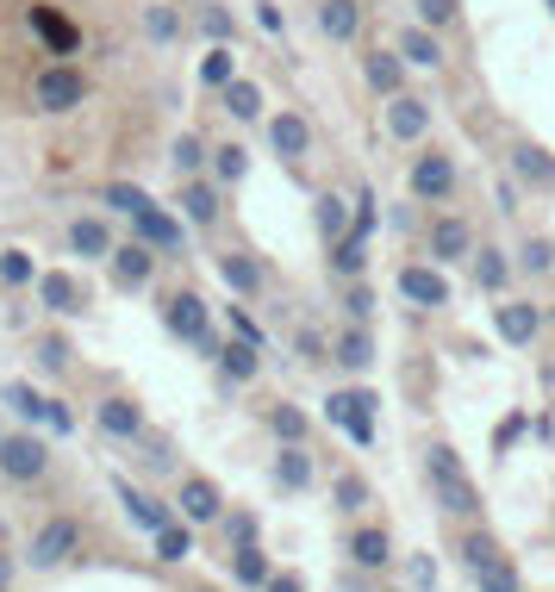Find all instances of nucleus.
Returning <instances> with one entry per match:
<instances>
[{
  "label": "nucleus",
  "mask_w": 555,
  "mask_h": 592,
  "mask_svg": "<svg viewBox=\"0 0 555 592\" xmlns=\"http://www.w3.org/2000/svg\"><path fill=\"white\" fill-rule=\"evenodd\" d=\"M493 331H500V344H512V349L537 344V331H543V306H530V299H500V306H493Z\"/></svg>",
  "instance_id": "nucleus-13"
},
{
  "label": "nucleus",
  "mask_w": 555,
  "mask_h": 592,
  "mask_svg": "<svg viewBox=\"0 0 555 592\" xmlns=\"http://www.w3.org/2000/svg\"><path fill=\"white\" fill-rule=\"evenodd\" d=\"M106 269H113V287H119V294H138V287L156 281V249L151 244H119L106 256Z\"/></svg>",
  "instance_id": "nucleus-14"
},
{
  "label": "nucleus",
  "mask_w": 555,
  "mask_h": 592,
  "mask_svg": "<svg viewBox=\"0 0 555 592\" xmlns=\"http://www.w3.org/2000/svg\"><path fill=\"white\" fill-rule=\"evenodd\" d=\"M331 362H344V369H350V374L375 369V337H369L362 324H350V331L337 337V349H331Z\"/></svg>",
  "instance_id": "nucleus-31"
},
{
  "label": "nucleus",
  "mask_w": 555,
  "mask_h": 592,
  "mask_svg": "<svg viewBox=\"0 0 555 592\" xmlns=\"http://www.w3.org/2000/svg\"><path fill=\"white\" fill-rule=\"evenodd\" d=\"M512 169H518V181H530V188H543V181H555V156L537 144H518L512 150Z\"/></svg>",
  "instance_id": "nucleus-36"
},
{
  "label": "nucleus",
  "mask_w": 555,
  "mask_h": 592,
  "mask_svg": "<svg viewBox=\"0 0 555 592\" xmlns=\"http://www.w3.org/2000/svg\"><path fill=\"white\" fill-rule=\"evenodd\" d=\"M237 75H244V69H237V50H231V44H212L201 56V88H212V94H219L225 81H237Z\"/></svg>",
  "instance_id": "nucleus-33"
},
{
  "label": "nucleus",
  "mask_w": 555,
  "mask_h": 592,
  "mask_svg": "<svg viewBox=\"0 0 555 592\" xmlns=\"http://www.w3.org/2000/svg\"><path fill=\"white\" fill-rule=\"evenodd\" d=\"M194 25H201L212 44H231V31H237V20H231L219 0H201V13H194Z\"/></svg>",
  "instance_id": "nucleus-43"
},
{
  "label": "nucleus",
  "mask_w": 555,
  "mask_h": 592,
  "mask_svg": "<svg viewBox=\"0 0 555 592\" xmlns=\"http://www.w3.org/2000/svg\"><path fill=\"white\" fill-rule=\"evenodd\" d=\"M101 206H106V213H119V219H138V213L151 206V194H144L138 181H106V188H101Z\"/></svg>",
  "instance_id": "nucleus-35"
},
{
  "label": "nucleus",
  "mask_w": 555,
  "mask_h": 592,
  "mask_svg": "<svg viewBox=\"0 0 555 592\" xmlns=\"http://www.w3.org/2000/svg\"><path fill=\"white\" fill-rule=\"evenodd\" d=\"M176 518H181V524H194V530H206V524L225 518V493H219L206 474H188V480L176 487Z\"/></svg>",
  "instance_id": "nucleus-8"
},
{
  "label": "nucleus",
  "mask_w": 555,
  "mask_h": 592,
  "mask_svg": "<svg viewBox=\"0 0 555 592\" xmlns=\"http://www.w3.org/2000/svg\"><path fill=\"white\" fill-rule=\"evenodd\" d=\"M219 106H225L231 119H262V88H256L250 75H237V81H225V88H219Z\"/></svg>",
  "instance_id": "nucleus-28"
},
{
  "label": "nucleus",
  "mask_w": 555,
  "mask_h": 592,
  "mask_svg": "<svg viewBox=\"0 0 555 592\" xmlns=\"http://www.w3.org/2000/svg\"><path fill=\"white\" fill-rule=\"evenodd\" d=\"M269 144H275L281 163H300L306 150H312V125H306L300 113H275V119H269Z\"/></svg>",
  "instance_id": "nucleus-20"
},
{
  "label": "nucleus",
  "mask_w": 555,
  "mask_h": 592,
  "mask_svg": "<svg viewBox=\"0 0 555 592\" xmlns=\"http://www.w3.org/2000/svg\"><path fill=\"white\" fill-rule=\"evenodd\" d=\"M380 131H387L393 144H418V138L430 131V100H418V94L400 88V94L387 100V113H380Z\"/></svg>",
  "instance_id": "nucleus-10"
},
{
  "label": "nucleus",
  "mask_w": 555,
  "mask_h": 592,
  "mask_svg": "<svg viewBox=\"0 0 555 592\" xmlns=\"http://www.w3.org/2000/svg\"><path fill=\"white\" fill-rule=\"evenodd\" d=\"M144 38H151V44H176L181 38V13L176 7H163V0L144 7Z\"/></svg>",
  "instance_id": "nucleus-40"
},
{
  "label": "nucleus",
  "mask_w": 555,
  "mask_h": 592,
  "mask_svg": "<svg viewBox=\"0 0 555 592\" xmlns=\"http://www.w3.org/2000/svg\"><path fill=\"white\" fill-rule=\"evenodd\" d=\"M362 81H369V94L380 100H393L405 88V56L393 44H375V50H362Z\"/></svg>",
  "instance_id": "nucleus-15"
},
{
  "label": "nucleus",
  "mask_w": 555,
  "mask_h": 592,
  "mask_svg": "<svg viewBox=\"0 0 555 592\" xmlns=\"http://www.w3.org/2000/svg\"><path fill=\"white\" fill-rule=\"evenodd\" d=\"M176 206H181V219L194 224V231H212V224L225 219V194H219V181H201V175L181 181Z\"/></svg>",
  "instance_id": "nucleus-11"
},
{
  "label": "nucleus",
  "mask_w": 555,
  "mask_h": 592,
  "mask_svg": "<svg viewBox=\"0 0 555 592\" xmlns=\"http://www.w3.org/2000/svg\"><path fill=\"white\" fill-rule=\"evenodd\" d=\"M269 424H275L281 443H306V412H300V406H275V412H269Z\"/></svg>",
  "instance_id": "nucleus-48"
},
{
  "label": "nucleus",
  "mask_w": 555,
  "mask_h": 592,
  "mask_svg": "<svg viewBox=\"0 0 555 592\" xmlns=\"http://www.w3.org/2000/svg\"><path fill=\"white\" fill-rule=\"evenodd\" d=\"M81 537H88V530H81V518H44V524H38V537H31V549H26V562L38 574L69 568V562L81 555Z\"/></svg>",
  "instance_id": "nucleus-3"
},
{
  "label": "nucleus",
  "mask_w": 555,
  "mask_h": 592,
  "mask_svg": "<svg viewBox=\"0 0 555 592\" xmlns=\"http://www.w3.org/2000/svg\"><path fill=\"white\" fill-rule=\"evenodd\" d=\"M38 362H44L51 374H63L69 369V344H63V337H44V344H38Z\"/></svg>",
  "instance_id": "nucleus-54"
},
{
  "label": "nucleus",
  "mask_w": 555,
  "mask_h": 592,
  "mask_svg": "<svg viewBox=\"0 0 555 592\" xmlns=\"http://www.w3.org/2000/svg\"><path fill=\"white\" fill-rule=\"evenodd\" d=\"M119 505H126V518L138 524V530H144V537H156V530H163V524H169V512H163V505H156L151 493H138V487H131V480H119Z\"/></svg>",
  "instance_id": "nucleus-27"
},
{
  "label": "nucleus",
  "mask_w": 555,
  "mask_h": 592,
  "mask_svg": "<svg viewBox=\"0 0 555 592\" xmlns=\"http://www.w3.org/2000/svg\"><path fill=\"white\" fill-rule=\"evenodd\" d=\"M412 7H418V25H430V31H450L462 20V0H412Z\"/></svg>",
  "instance_id": "nucleus-45"
},
{
  "label": "nucleus",
  "mask_w": 555,
  "mask_h": 592,
  "mask_svg": "<svg viewBox=\"0 0 555 592\" xmlns=\"http://www.w3.org/2000/svg\"><path fill=\"white\" fill-rule=\"evenodd\" d=\"M393 50L405 56V69H443V31H430L418 20L393 31Z\"/></svg>",
  "instance_id": "nucleus-16"
},
{
  "label": "nucleus",
  "mask_w": 555,
  "mask_h": 592,
  "mask_svg": "<svg viewBox=\"0 0 555 592\" xmlns=\"http://www.w3.org/2000/svg\"><path fill=\"white\" fill-rule=\"evenodd\" d=\"M169 163H176V175L188 181V175H201L206 163H212V150H206V138H201V131H181V138H176V150H169Z\"/></svg>",
  "instance_id": "nucleus-38"
},
{
  "label": "nucleus",
  "mask_w": 555,
  "mask_h": 592,
  "mask_svg": "<svg viewBox=\"0 0 555 592\" xmlns=\"http://www.w3.org/2000/svg\"><path fill=\"white\" fill-rule=\"evenodd\" d=\"M225 537H231V549H244V543H256L262 537V524H256V512H225Z\"/></svg>",
  "instance_id": "nucleus-50"
},
{
  "label": "nucleus",
  "mask_w": 555,
  "mask_h": 592,
  "mask_svg": "<svg viewBox=\"0 0 555 592\" xmlns=\"http://www.w3.org/2000/svg\"><path fill=\"white\" fill-rule=\"evenodd\" d=\"M38 281V262L26 249H0V287H31Z\"/></svg>",
  "instance_id": "nucleus-44"
},
{
  "label": "nucleus",
  "mask_w": 555,
  "mask_h": 592,
  "mask_svg": "<svg viewBox=\"0 0 555 592\" xmlns=\"http://www.w3.org/2000/svg\"><path fill=\"white\" fill-rule=\"evenodd\" d=\"M69 249L76 256H88V262H106L113 256V231H106V219H94V213H81V219H69Z\"/></svg>",
  "instance_id": "nucleus-22"
},
{
  "label": "nucleus",
  "mask_w": 555,
  "mask_h": 592,
  "mask_svg": "<svg viewBox=\"0 0 555 592\" xmlns=\"http://www.w3.org/2000/svg\"><path fill=\"white\" fill-rule=\"evenodd\" d=\"M151 543H156L163 562H188V549H194V524H163Z\"/></svg>",
  "instance_id": "nucleus-41"
},
{
  "label": "nucleus",
  "mask_w": 555,
  "mask_h": 592,
  "mask_svg": "<svg viewBox=\"0 0 555 592\" xmlns=\"http://www.w3.org/2000/svg\"><path fill=\"white\" fill-rule=\"evenodd\" d=\"M44 419H51V430H76V419L63 412V399H51V406H44Z\"/></svg>",
  "instance_id": "nucleus-56"
},
{
  "label": "nucleus",
  "mask_w": 555,
  "mask_h": 592,
  "mask_svg": "<svg viewBox=\"0 0 555 592\" xmlns=\"http://www.w3.org/2000/svg\"><path fill=\"white\" fill-rule=\"evenodd\" d=\"M312 206H319V237H325V244H337V237L350 231L356 206H344V194H319Z\"/></svg>",
  "instance_id": "nucleus-37"
},
{
  "label": "nucleus",
  "mask_w": 555,
  "mask_h": 592,
  "mask_svg": "<svg viewBox=\"0 0 555 592\" xmlns=\"http://www.w3.org/2000/svg\"><path fill=\"white\" fill-rule=\"evenodd\" d=\"M475 580H480V592H525V580H518V568L505 555H493L487 568H475Z\"/></svg>",
  "instance_id": "nucleus-42"
},
{
  "label": "nucleus",
  "mask_w": 555,
  "mask_h": 592,
  "mask_svg": "<svg viewBox=\"0 0 555 592\" xmlns=\"http://www.w3.org/2000/svg\"><path fill=\"white\" fill-rule=\"evenodd\" d=\"M425 474H430V487H437V499H443V512H455V518H480V487L462 474V455H455L450 443L425 449Z\"/></svg>",
  "instance_id": "nucleus-1"
},
{
  "label": "nucleus",
  "mask_w": 555,
  "mask_h": 592,
  "mask_svg": "<svg viewBox=\"0 0 555 592\" xmlns=\"http://www.w3.org/2000/svg\"><path fill=\"white\" fill-rule=\"evenodd\" d=\"M88 94H94V88H88V75H81L76 63H44L38 81H31L38 113H56V119H63V113H76V106H88Z\"/></svg>",
  "instance_id": "nucleus-2"
},
{
  "label": "nucleus",
  "mask_w": 555,
  "mask_h": 592,
  "mask_svg": "<svg viewBox=\"0 0 555 592\" xmlns=\"http://www.w3.org/2000/svg\"><path fill=\"white\" fill-rule=\"evenodd\" d=\"M219 369H225V381L250 387L256 374H262V349H250V344H225V349H219Z\"/></svg>",
  "instance_id": "nucleus-34"
},
{
  "label": "nucleus",
  "mask_w": 555,
  "mask_h": 592,
  "mask_svg": "<svg viewBox=\"0 0 555 592\" xmlns=\"http://www.w3.org/2000/svg\"><path fill=\"white\" fill-rule=\"evenodd\" d=\"M244 175H250V150L244 144H219L212 150V181H219V188H237Z\"/></svg>",
  "instance_id": "nucleus-39"
},
{
  "label": "nucleus",
  "mask_w": 555,
  "mask_h": 592,
  "mask_svg": "<svg viewBox=\"0 0 555 592\" xmlns=\"http://www.w3.org/2000/svg\"><path fill=\"white\" fill-rule=\"evenodd\" d=\"M44 468H51V443H44L38 430H13V437H0V474H7V480L31 487V480H44Z\"/></svg>",
  "instance_id": "nucleus-6"
},
{
  "label": "nucleus",
  "mask_w": 555,
  "mask_h": 592,
  "mask_svg": "<svg viewBox=\"0 0 555 592\" xmlns=\"http://www.w3.org/2000/svg\"><path fill=\"white\" fill-rule=\"evenodd\" d=\"M312 13H319V31L331 44H356L362 38V0H319Z\"/></svg>",
  "instance_id": "nucleus-19"
},
{
  "label": "nucleus",
  "mask_w": 555,
  "mask_h": 592,
  "mask_svg": "<svg viewBox=\"0 0 555 592\" xmlns=\"http://www.w3.org/2000/svg\"><path fill=\"white\" fill-rule=\"evenodd\" d=\"M543 7H550V13H555V0H543Z\"/></svg>",
  "instance_id": "nucleus-59"
},
{
  "label": "nucleus",
  "mask_w": 555,
  "mask_h": 592,
  "mask_svg": "<svg viewBox=\"0 0 555 592\" xmlns=\"http://www.w3.org/2000/svg\"><path fill=\"white\" fill-rule=\"evenodd\" d=\"M344 312H350V324H369V312H375V294H369L362 281H350V294H344Z\"/></svg>",
  "instance_id": "nucleus-52"
},
{
  "label": "nucleus",
  "mask_w": 555,
  "mask_h": 592,
  "mask_svg": "<svg viewBox=\"0 0 555 592\" xmlns=\"http://www.w3.org/2000/svg\"><path fill=\"white\" fill-rule=\"evenodd\" d=\"M94 424H101L106 437H119V443H144V406L126 394H113L94 406Z\"/></svg>",
  "instance_id": "nucleus-17"
},
{
  "label": "nucleus",
  "mask_w": 555,
  "mask_h": 592,
  "mask_svg": "<svg viewBox=\"0 0 555 592\" xmlns=\"http://www.w3.org/2000/svg\"><path fill=\"white\" fill-rule=\"evenodd\" d=\"M256 25H262V31H275V38H281V31H287V13H281L275 0H256Z\"/></svg>",
  "instance_id": "nucleus-55"
},
{
  "label": "nucleus",
  "mask_w": 555,
  "mask_h": 592,
  "mask_svg": "<svg viewBox=\"0 0 555 592\" xmlns=\"http://www.w3.org/2000/svg\"><path fill=\"white\" fill-rule=\"evenodd\" d=\"M26 20H31V31H38V38H44V44H51L56 56H76L81 31H76V25H69V20H63V13H56V7H31Z\"/></svg>",
  "instance_id": "nucleus-24"
},
{
  "label": "nucleus",
  "mask_w": 555,
  "mask_h": 592,
  "mask_svg": "<svg viewBox=\"0 0 555 592\" xmlns=\"http://www.w3.org/2000/svg\"><path fill=\"white\" fill-rule=\"evenodd\" d=\"M7 406H13V412H20V419H44V406H51V399L38 394V387H26V381H13V387H7Z\"/></svg>",
  "instance_id": "nucleus-46"
},
{
  "label": "nucleus",
  "mask_w": 555,
  "mask_h": 592,
  "mask_svg": "<svg viewBox=\"0 0 555 592\" xmlns=\"http://www.w3.org/2000/svg\"><path fill=\"white\" fill-rule=\"evenodd\" d=\"M362 269H369V237L344 231V237L331 244V274H337V281H362Z\"/></svg>",
  "instance_id": "nucleus-29"
},
{
  "label": "nucleus",
  "mask_w": 555,
  "mask_h": 592,
  "mask_svg": "<svg viewBox=\"0 0 555 592\" xmlns=\"http://www.w3.org/2000/svg\"><path fill=\"white\" fill-rule=\"evenodd\" d=\"M262 592H306V587H300V574H269V587Z\"/></svg>",
  "instance_id": "nucleus-57"
},
{
  "label": "nucleus",
  "mask_w": 555,
  "mask_h": 592,
  "mask_svg": "<svg viewBox=\"0 0 555 592\" xmlns=\"http://www.w3.org/2000/svg\"><path fill=\"white\" fill-rule=\"evenodd\" d=\"M375 412H380V399L369 394V387H350V394H331L325 399V419L350 437L356 449H369L375 443Z\"/></svg>",
  "instance_id": "nucleus-4"
},
{
  "label": "nucleus",
  "mask_w": 555,
  "mask_h": 592,
  "mask_svg": "<svg viewBox=\"0 0 555 592\" xmlns=\"http://www.w3.org/2000/svg\"><path fill=\"white\" fill-rule=\"evenodd\" d=\"M275 480L287 487V493H306V487H312V455H306V443H281Z\"/></svg>",
  "instance_id": "nucleus-30"
},
{
  "label": "nucleus",
  "mask_w": 555,
  "mask_h": 592,
  "mask_svg": "<svg viewBox=\"0 0 555 592\" xmlns=\"http://www.w3.org/2000/svg\"><path fill=\"white\" fill-rule=\"evenodd\" d=\"M13 587V562H7V555H0V592Z\"/></svg>",
  "instance_id": "nucleus-58"
},
{
  "label": "nucleus",
  "mask_w": 555,
  "mask_h": 592,
  "mask_svg": "<svg viewBox=\"0 0 555 592\" xmlns=\"http://www.w3.org/2000/svg\"><path fill=\"white\" fill-rule=\"evenodd\" d=\"M425 249L437 256V269H450V262H468V256H475V224L455 219V213H443V219L430 224Z\"/></svg>",
  "instance_id": "nucleus-12"
},
{
  "label": "nucleus",
  "mask_w": 555,
  "mask_h": 592,
  "mask_svg": "<svg viewBox=\"0 0 555 592\" xmlns=\"http://www.w3.org/2000/svg\"><path fill=\"white\" fill-rule=\"evenodd\" d=\"M462 555H468V568H487V562H493V555H505V549L493 543V537H487V530H475V537H468V543H462Z\"/></svg>",
  "instance_id": "nucleus-51"
},
{
  "label": "nucleus",
  "mask_w": 555,
  "mask_h": 592,
  "mask_svg": "<svg viewBox=\"0 0 555 592\" xmlns=\"http://www.w3.org/2000/svg\"><path fill=\"white\" fill-rule=\"evenodd\" d=\"M405 188H412V200H425V206H443L455 194V156L450 150H418L412 169H405Z\"/></svg>",
  "instance_id": "nucleus-5"
},
{
  "label": "nucleus",
  "mask_w": 555,
  "mask_h": 592,
  "mask_svg": "<svg viewBox=\"0 0 555 592\" xmlns=\"http://www.w3.org/2000/svg\"><path fill=\"white\" fill-rule=\"evenodd\" d=\"M337 512H369V480H362V474H344V480H337Z\"/></svg>",
  "instance_id": "nucleus-49"
},
{
  "label": "nucleus",
  "mask_w": 555,
  "mask_h": 592,
  "mask_svg": "<svg viewBox=\"0 0 555 592\" xmlns=\"http://www.w3.org/2000/svg\"><path fill=\"white\" fill-rule=\"evenodd\" d=\"M350 562L356 568H387V562H393V537H387V530H380V524H356L350 530Z\"/></svg>",
  "instance_id": "nucleus-21"
},
{
  "label": "nucleus",
  "mask_w": 555,
  "mask_h": 592,
  "mask_svg": "<svg viewBox=\"0 0 555 592\" xmlns=\"http://www.w3.org/2000/svg\"><path fill=\"white\" fill-rule=\"evenodd\" d=\"M468 262H475V287L480 294H500L505 281H512V269H518V262H505V249H475Z\"/></svg>",
  "instance_id": "nucleus-32"
},
{
  "label": "nucleus",
  "mask_w": 555,
  "mask_h": 592,
  "mask_svg": "<svg viewBox=\"0 0 555 592\" xmlns=\"http://www.w3.org/2000/svg\"><path fill=\"white\" fill-rule=\"evenodd\" d=\"M555 269V244L550 237H530L525 249H518V274H550Z\"/></svg>",
  "instance_id": "nucleus-47"
},
{
  "label": "nucleus",
  "mask_w": 555,
  "mask_h": 592,
  "mask_svg": "<svg viewBox=\"0 0 555 592\" xmlns=\"http://www.w3.org/2000/svg\"><path fill=\"white\" fill-rule=\"evenodd\" d=\"M219 274H225V287L237 299H256V294H262V262H256L250 249H225V256H219Z\"/></svg>",
  "instance_id": "nucleus-23"
},
{
  "label": "nucleus",
  "mask_w": 555,
  "mask_h": 592,
  "mask_svg": "<svg viewBox=\"0 0 555 592\" xmlns=\"http://www.w3.org/2000/svg\"><path fill=\"white\" fill-rule=\"evenodd\" d=\"M38 299H44V312H56V319L81 312V287H76V274L44 269V274H38Z\"/></svg>",
  "instance_id": "nucleus-25"
},
{
  "label": "nucleus",
  "mask_w": 555,
  "mask_h": 592,
  "mask_svg": "<svg viewBox=\"0 0 555 592\" xmlns=\"http://www.w3.org/2000/svg\"><path fill=\"white\" fill-rule=\"evenodd\" d=\"M163 324L176 331L181 344L201 349V337H212V306H206L194 287H181V294H169V306H163Z\"/></svg>",
  "instance_id": "nucleus-9"
},
{
  "label": "nucleus",
  "mask_w": 555,
  "mask_h": 592,
  "mask_svg": "<svg viewBox=\"0 0 555 592\" xmlns=\"http://www.w3.org/2000/svg\"><path fill=\"white\" fill-rule=\"evenodd\" d=\"M400 299L418 306V312H443V306H450V274L437 269V262H405L400 269Z\"/></svg>",
  "instance_id": "nucleus-7"
},
{
  "label": "nucleus",
  "mask_w": 555,
  "mask_h": 592,
  "mask_svg": "<svg viewBox=\"0 0 555 592\" xmlns=\"http://www.w3.org/2000/svg\"><path fill=\"white\" fill-rule=\"evenodd\" d=\"M131 231H138V244H151L156 256H176V249H181V219H169L156 200L138 213V219H131Z\"/></svg>",
  "instance_id": "nucleus-18"
},
{
  "label": "nucleus",
  "mask_w": 555,
  "mask_h": 592,
  "mask_svg": "<svg viewBox=\"0 0 555 592\" xmlns=\"http://www.w3.org/2000/svg\"><path fill=\"white\" fill-rule=\"evenodd\" d=\"M231 337H237V344H250V349H262V331H256V319L244 312V306H231Z\"/></svg>",
  "instance_id": "nucleus-53"
},
{
  "label": "nucleus",
  "mask_w": 555,
  "mask_h": 592,
  "mask_svg": "<svg viewBox=\"0 0 555 592\" xmlns=\"http://www.w3.org/2000/svg\"><path fill=\"white\" fill-rule=\"evenodd\" d=\"M269 555H262V543H244V549H231V580H237V587L244 592H262L269 587Z\"/></svg>",
  "instance_id": "nucleus-26"
},
{
  "label": "nucleus",
  "mask_w": 555,
  "mask_h": 592,
  "mask_svg": "<svg viewBox=\"0 0 555 592\" xmlns=\"http://www.w3.org/2000/svg\"><path fill=\"white\" fill-rule=\"evenodd\" d=\"M0 437H7V430H0Z\"/></svg>",
  "instance_id": "nucleus-60"
}]
</instances>
